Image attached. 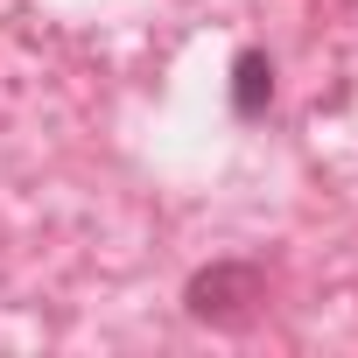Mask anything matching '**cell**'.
<instances>
[{"label": "cell", "mask_w": 358, "mask_h": 358, "mask_svg": "<svg viewBox=\"0 0 358 358\" xmlns=\"http://www.w3.org/2000/svg\"><path fill=\"white\" fill-rule=\"evenodd\" d=\"M260 302H267V274H260L253 260H211V267H197V274L183 281V309H190V323L239 330V323L260 316Z\"/></svg>", "instance_id": "1"}, {"label": "cell", "mask_w": 358, "mask_h": 358, "mask_svg": "<svg viewBox=\"0 0 358 358\" xmlns=\"http://www.w3.org/2000/svg\"><path fill=\"white\" fill-rule=\"evenodd\" d=\"M225 99H232V120H267V106H274V57L267 50H239Z\"/></svg>", "instance_id": "2"}]
</instances>
